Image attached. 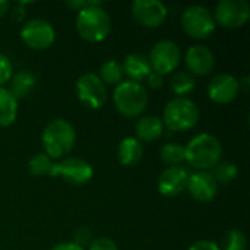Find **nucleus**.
<instances>
[{
    "label": "nucleus",
    "instance_id": "obj_1",
    "mask_svg": "<svg viewBox=\"0 0 250 250\" xmlns=\"http://www.w3.org/2000/svg\"><path fill=\"white\" fill-rule=\"evenodd\" d=\"M221 157L223 146L211 133H199L185 146V161L198 171L212 170L221 161Z\"/></svg>",
    "mask_w": 250,
    "mask_h": 250
},
{
    "label": "nucleus",
    "instance_id": "obj_2",
    "mask_svg": "<svg viewBox=\"0 0 250 250\" xmlns=\"http://www.w3.org/2000/svg\"><path fill=\"white\" fill-rule=\"evenodd\" d=\"M41 142L44 148V154H47L51 160L62 158L69 154L76 144V132L72 123L63 119H54L42 130Z\"/></svg>",
    "mask_w": 250,
    "mask_h": 250
},
{
    "label": "nucleus",
    "instance_id": "obj_3",
    "mask_svg": "<svg viewBox=\"0 0 250 250\" xmlns=\"http://www.w3.org/2000/svg\"><path fill=\"white\" fill-rule=\"evenodd\" d=\"M75 25L78 34L88 42H101L110 35L111 31L110 15L101 7V1L79 10Z\"/></svg>",
    "mask_w": 250,
    "mask_h": 250
},
{
    "label": "nucleus",
    "instance_id": "obj_4",
    "mask_svg": "<svg viewBox=\"0 0 250 250\" xmlns=\"http://www.w3.org/2000/svg\"><path fill=\"white\" fill-rule=\"evenodd\" d=\"M113 101L116 110L127 117H138L141 116L148 107V92L145 86L139 82L133 81H123L120 85L114 88Z\"/></svg>",
    "mask_w": 250,
    "mask_h": 250
},
{
    "label": "nucleus",
    "instance_id": "obj_5",
    "mask_svg": "<svg viewBox=\"0 0 250 250\" xmlns=\"http://www.w3.org/2000/svg\"><path fill=\"white\" fill-rule=\"evenodd\" d=\"M199 114V107L195 101L188 97H176L166 104L161 122L173 132H186L198 125Z\"/></svg>",
    "mask_w": 250,
    "mask_h": 250
},
{
    "label": "nucleus",
    "instance_id": "obj_6",
    "mask_svg": "<svg viewBox=\"0 0 250 250\" xmlns=\"http://www.w3.org/2000/svg\"><path fill=\"white\" fill-rule=\"evenodd\" d=\"M180 22L183 31L195 40H205L215 31V19L212 12L199 4L186 7L182 13Z\"/></svg>",
    "mask_w": 250,
    "mask_h": 250
},
{
    "label": "nucleus",
    "instance_id": "obj_7",
    "mask_svg": "<svg viewBox=\"0 0 250 250\" xmlns=\"http://www.w3.org/2000/svg\"><path fill=\"white\" fill-rule=\"evenodd\" d=\"M148 60L152 72L164 76L179 67L182 60V50L174 41L161 40L151 48Z\"/></svg>",
    "mask_w": 250,
    "mask_h": 250
},
{
    "label": "nucleus",
    "instance_id": "obj_8",
    "mask_svg": "<svg viewBox=\"0 0 250 250\" xmlns=\"http://www.w3.org/2000/svg\"><path fill=\"white\" fill-rule=\"evenodd\" d=\"M76 94L79 101L88 108L98 110L107 101V88L97 73L86 72L76 81Z\"/></svg>",
    "mask_w": 250,
    "mask_h": 250
},
{
    "label": "nucleus",
    "instance_id": "obj_9",
    "mask_svg": "<svg viewBox=\"0 0 250 250\" xmlns=\"http://www.w3.org/2000/svg\"><path fill=\"white\" fill-rule=\"evenodd\" d=\"M50 176L60 177L73 186H82V185H86L92 179L94 168L91 167L88 161L82 158L70 157V158H64L63 161L54 163Z\"/></svg>",
    "mask_w": 250,
    "mask_h": 250
},
{
    "label": "nucleus",
    "instance_id": "obj_10",
    "mask_svg": "<svg viewBox=\"0 0 250 250\" xmlns=\"http://www.w3.org/2000/svg\"><path fill=\"white\" fill-rule=\"evenodd\" d=\"M212 15L215 22L223 28L236 29L249 21L250 6L246 0H221L215 6V13Z\"/></svg>",
    "mask_w": 250,
    "mask_h": 250
},
{
    "label": "nucleus",
    "instance_id": "obj_11",
    "mask_svg": "<svg viewBox=\"0 0 250 250\" xmlns=\"http://www.w3.org/2000/svg\"><path fill=\"white\" fill-rule=\"evenodd\" d=\"M21 38L23 44L32 50H45L53 45L56 40V31L50 22L35 18L25 22L21 29Z\"/></svg>",
    "mask_w": 250,
    "mask_h": 250
},
{
    "label": "nucleus",
    "instance_id": "obj_12",
    "mask_svg": "<svg viewBox=\"0 0 250 250\" xmlns=\"http://www.w3.org/2000/svg\"><path fill=\"white\" fill-rule=\"evenodd\" d=\"M135 21L145 28H158L167 19L168 10L160 0H136L130 6Z\"/></svg>",
    "mask_w": 250,
    "mask_h": 250
},
{
    "label": "nucleus",
    "instance_id": "obj_13",
    "mask_svg": "<svg viewBox=\"0 0 250 250\" xmlns=\"http://www.w3.org/2000/svg\"><path fill=\"white\" fill-rule=\"evenodd\" d=\"M189 171L182 166L167 167L157 180V189L163 196L174 198L183 193L188 188Z\"/></svg>",
    "mask_w": 250,
    "mask_h": 250
},
{
    "label": "nucleus",
    "instance_id": "obj_14",
    "mask_svg": "<svg viewBox=\"0 0 250 250\" xmlns=\"http://www.w3.org/2000/svg\"><path fill=\"white\" fill-rule=\"evenodd\" d=\"M239 81L230 73L215 75L208 83V97L217 104H229L239 95Z\"/></svg>",
    "mask_w": 250,
    "mask_h": 250
},
{
    "label": "nucleus",
    "instance_id": "obj_15",
    "mask_svg": "<svg viewBox=\"0 0 250 250\" xmlns=\"http://www.w3.org/2000/svg\"><path fill=\"white\" fill-rule=\"evenodd\" d=\"M186 190L198 202H211L218 193V185L209 171H195L189 174Z\"/></svg>",
    "mask_w": 250,
    "mask_h": 250
},
{
    "label": "nucleus",
    "instance_id": "obj_16",
    "mask_svg": "<svg viewBox=\"0 0 250 250\" xmlns=\"http://www.w3.org/2000/svg\"><path fill=\"white\" fill-rule=\"evenodd\" d=\"M186 66L189 69V73L193 76H207L209 75L215 67V56L214 53L201 44L192 45L186 51Z\"/></svg>",
    "mask_w": 250,
    "mask_h": 250
},
{
    "label": "nucleus",
    "instance_id": "obj_17",
    "mask_svg": "<svg viewBox=\"0 0 250 250\" xmlns=\"http://www.w3.org/2000/svg\"><path fill=\"white\" fill-rule=\"evenodd\" d=\"M123 72L125 75L129 76V81L133 82H142L144 79L148 78V75L152 72L149 60L146 56L141 54V53H130L125 57L123 63H122Z\"/></svg>",
    "mask_w": 250,
    "mask_h": 250
},
{
    "label": "nucleus",
    "instance_id": "obj_18",
    "mask_svg": "<svg viewBox=\"0 0 250 250\" xmlns=\"http://www.w3.org/2000/svg\"><path fill=\"white\" fill-rule=\"evenodd\" d=\"M136 139L142 142H154L164 133V125L157 116H144L136 123Z\"/></svg>",
    "mask_w": 250,
    "mask_h": 250
},
{
    "label": "nucleus",
    "instance_id": "obj_19",
    "mask_svg": "<svg viewBox=\"0 0 250 250\" xmlns=\"http://www.w3.org/2000/svg\"><path fill=\"white\" fill-rule=\"evenodd\" d=\"M142 157H144V146L136 138L127 136L122 139L117 148V158L122 166L125 167L136 166L142 160Z\"/></svg>",
    "mask_w": 250,
    "mask_h": 250
},
{
    "label": "nucleus",
    "instance_id": "obj_20",
    "mask_svg": "<svg viewBox=\"0 0 250 250\" xmlns=\"http://www.w3.org/2000/svg\"><path fill=\"white\" fill-rule=\"evenodd\" d=\"M18 116V100L4 86H0V127L13 125Z\"/></svg>",
    "mask_w": 250,
    "mask_h": 250
},
{
    "label": "nucleus",
    "instance_id": "obj_21",
    "mask_svg": "<svg viewBox=\"0 0 250 250\" xmlns=\"http://www.w3.org/2000/svg\"><path fill=\"white\" fill-rule=\"evenodd\" d=\"M34 86H35L34 75L28 70H21L10 78L9 91L16 100H21V98L28 97L34 91Z\"/></svg>",
    "mask_w": 250,
    "mask_h": 250
},
{
    "label": "nucleus",
    "instance_id": "obj_22",
    "mask_svg": "<svg viewBox=\"0 0 250 250\" xmlns=\"http://www.w3.org/2000/svg\"><path fill=\"white\" fill-rule=\"evenodd\" d=\"M123 76H125V72H123L122 63L114 60V59L104 62L103 66L100 67L98 78L101 79V82L104 85L117 86V85H120L123 82Z\"/></svg>",
    "mask_w": 250,
    "mask_h": 250
},
{
    "label": "nucleus",
    "instance_id": "obj_23",
    "mask_svg": "<svg viewBox=\"0 0 250 250\" xmlns=\"http://www.w3.org/2000/svg\"><path fill=\"white\" fill-rule=\"evenodd\" d=\"M195 78L189 72H177L170 81V88L179 98H185L186 95H189L195 89Z\"/></svg>",
    "mask_w": 250,
    "mask_h": 250
},
{
    "label": "nucleus",
    "instance_id": "obj_24",
    "mask_svg": "<svg viewBox=\"0 0 250 250\" xmlns=\"http://www.w3.org/2000/svg\"><path fill=\"white\" fill-rule=\"evenodd\" d=\"M54 161L44 152H38L34 157H31V160L28 161V170L32 176L37 177H44V176H50L51 170H53Z\"/></svg>",
    "mask_w": 250,
    "mask_h": 250
},
{
    "label": "nucleus",
    "instance_id": "obj_25",
    "mask_svg": "<svg viewBox=\"0 0 250 250\" xmlns=\"http://www.w3.org/2000/svg\"><path fill=\"white\" fill-rule=\"evenodd\" d=\"M212 177L217 182V185H227L230 182H233L237 174H239V168L234 163L231 161H220L214 168H212Z\"/></svg>",
    "mask_w": 250,
    "mask_h": 250
},
{
    "label": "nucleus",
    "instance_id": "obj_26",
    "mask_svg": "<svg viewBox=\"0 0 250 250\" xmlns=\"http://www.w3.org/2000/svg\"><path fill=\"white\" fill-rule=\"evenodd\" d=\"M160 157L168 167L180 166V163L185 161V146L180 144H174V142L164 144L160 151Z\"/></svg>",
    "mask_w": 250,
    "mask_h": 250
},
{
    "label": "nucleus",
    "instance_id": "obj_27",
    "mask_svg": "<svg viewBox=\"0 0 250 250\" xmlns=\"http://www.w3.org/2000/svg\"><path fill=\"white\" fill-rule=\"evenodd\" d=\"M246 246H248L246 234L239 229H233L226 234L221 250H246Z\"/></svg>",
    "mask_w": 250,
    "mask_h": 250
},
{
    "label": "nucleus",
    "instance_id": "obj_28",
    "mask_svg": "<svg viewBox=\"0 0 250 250\" xmlns=\"http://www.w3.org/2000/svg\"><path fill=\"white\" fill-rule=\"evenodd\" d=\"M13 76V66L9 57L3 53H0V86H3L6 82L10 81Z\"/></svg>",
    "mask_w": 250,
    "mask_h": 250
},
{
    "label": "nucleus",
    "instance_id": "obj_29",
    "mask_svg": "<svg viewBox=\"0 0 250 250\" xmlns=\"http://www.w3.org/2000/svg\"><path fill=\"white\" fill-rule=\"evenodd\" d=\"M88 250H119L114 240L108 237H97L88 246Z\"/></svg>",
    "mask_w": 250,
    "mask_h": 250
},
{
    "label": "nucleus",
    "instance_id": "obj_30",
    "mask_svg": "<svg viewBox=\"0 0 250 250\" xmlns=\"http://www.w3.org/2000/svg\"><path fill=\"white\" fill-rule=\"evenodd\" d=\"M73 237H75V242L73 243H76V245H79V246L83 248V245H86L89 242V239H91V231L86 227H81V229H78L75 231Z\"/></svg>",
    "mask_w": 250,
    "mask_h": 250
},
{
    "label": "nucleus",
    "instance_id": "obj_31",
    "mask_svg": "<svg viewBox=\"0 0 250 250\" xmlns=\"http://www.w3.org/2000/svg\"><path fill=\"white\" fill-rule=\"evenodd\" d=\"M188 250H221V248L218 245H215L214 242L199 240V242H195Z\"/></svg>",
    "mask_w": 250,
    "mask_h": 250
},
{
    "label": "nucleus",
    "instance_id": "obj_32",
    "mask_svg": "<svg viewBox=\"0 0 250 250\" xmlns=\"http://www.w3.org/2000/svg\"><path fill=\"white\" fill-rule=\"evenodd\" d=\"M146 82H148V85H149L152 89H157V88H161V86H163L164 79H163L161 75H158V73H155V72H151V73L148 75V78H146Z\"/></svg>",
    "mask_w": 250,
    "mask_h": 250
},
{
    "label": "nucleus",
    "instance_id": "obj_33",
    "mask_svg": "<svg viewBox=\"0 0 250 250\" xmlns=\"http://www.w3.org/2000/svg\"><path fill=\"white\" fill-rule=\"evenodd\" d=\"M50 250H85L82 246L73 243V242H64V243H59L56 246H53Z\"/></svg>",
    "mask_w": 250,
    "mask_h": 250
},
{
    "label": "nucleus",
    "instance_id": "obj_34",
    "mask_svg": "<svg viewBox=\"0 0 250 250\" xmlns=\"http://www.w3.org/2000/svg\"><path fill=\"white\" fill-rule=\"evenodd\" d=\"M97 1H67V6L70 7V9H75L76 12H79V10H82V9H86V7H89V6H92V4H95Z\"/></svg>",
    "mask_w": 250,
    "mask_h": 250
},
{
    "label": "nucleus",
    "instance_id": "obj_35",
    "mask_svg": "<svg viewBox=\"0 0 250 250\" xmlns=\"http://www.w3.org/2000/svg\"><path fill=\"white\" fill-rule=\"evenodd\" d=\"M10 9V3L7 0H0V18L4 16Z\"/></svg>",
    "mask_w": 250,
    "mask_h": 250
}]
</instances>
